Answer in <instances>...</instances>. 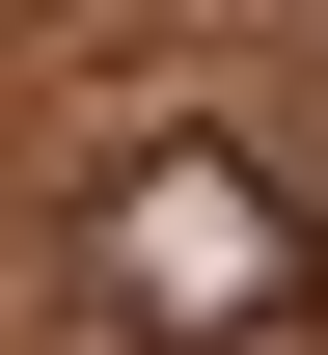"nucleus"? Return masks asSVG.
I'll return each instance as SVG.
<instances>
[{"instance_id":"nucleus-1","label":"nucleus","mask_w":328,"mask_h":355,"mask_svg":"<svg viewBox=\"0 0 328 355\" xmlns=\"http://www.w3.org/2000/svg\"><path fill=\"white\" fill-rule=\"evenodd\" d=\"M83 301L137 328V355H274L328 301V219L246 164V137H137V164L83 191Z\"/></svg>"}]
</instances>
